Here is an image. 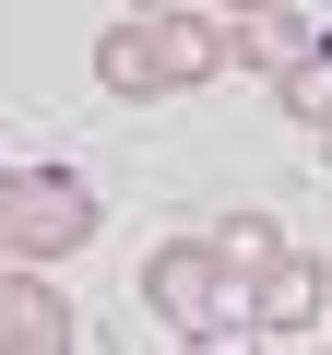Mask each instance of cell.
<instances>
[{"instance_id": "52a82bcc", "label": "cell", "mask_w": 332, "mask_h": 355, "mask_svg": "<svg viewBox=\"0 0 332 355\" xmlns=\"http://www.w3.org/2000/svg\"><path fill=\"white\" fill-rule=\"evenodd\" d=\"M297 48H308V24L285 12V0H249V12H226V71H261V83H273Z\"/></svg>"}, {"instance_id": "30bf717a", "label": "cell", "mask_w": 332, "mask_h": 355, "mask_svg": "<svg viewBox=\"0 0 332 355\" xmlns=\"http://www.w3.org/2000/svg\"><path fill=\"white\" fill-rule=\"evenodd\" d=\"M308 130H320V166H332V119H308Z\"/></svg>"}, {"instance_id": "277c9868", "label": "cell", "mask_w": 332, "mask_h": 355, "mask_svg": "<svg viewBox=\"0 0 332 355\" xmlns=\"http://www.w3.org/2000/svg\"><path fill=\"white\" fill-rule=\"evenodd\" d=\"M226 296V261H214V237H166L154 261H142V308L166 320V331H202V308Z\"/></svg>"}, {"instance_id": "7c38bea8", "label": "cell", "mask_w": 332, "mask_h": 355, "mask_svg": "<svg viewBox=\"0 0 332 355\" xmlns=\"http://www.w3.org/2000/svg\"><path fill=\"white\" fill-rule=\"evenodd\" d=\"M214 12H249V0H214Z\"/></svg>"}, {"instance_id": "ba28073f", "label": "cell", "mask_w": 332, "mask_h": 355, "mask_svg": "<svg viewBox=\"0 0 332 355\" xmlns=\"http://www.w3.org/2000/svg\"><path fill=\"white\" fill-rule=\"evenodd\" d=\"M273 107H285V119H332V36H308V48L273 71Z\"/></svg>"}, {"instance_id": "7a4b0ae2", "label": "cell", "mask_w": 332, "mask_h": 355, "mask_svg": "<svg viewBox=\"0 0 332 355\" xmlns=\"http://www.w3.org/2000/svg\"><path fill=\"white\" fill-rule=\"evenodd\" d=\"M238 296H249V331H261V343H285V331H320V320H332V272H320L297 237H285L261 272H238Z\"/></svg>"}, {"instance_id": "4fadbf2b", "label": "cell", "mask_w": 332, "mask_h": 355, "mask_svg": "<svg viewBox=\"0 0 332 355\" xmlns=\"http://www.w3.org/2000/svg\"><path fill=\"white\" fill-rule=\"evenodd\" d=\"M0 261H13V249H0Z\"/></svg>"}, {"instance_id": "8fae6325", "label": "cell", "mask_w": 332, "mask_h": 355, "mask_svg": "<svg viewBox=\"0 0 332 355\" xmlns=\"http://www.w3.org/2000/svg\"><path fill=\"white\" fill-rule=\"evenodd\" d=\"M131 12H166V0H131Z\"/></svg>"}, {"instance_id": "9c48e42d", "label": "cell", "mask_w": 332, "mask_h": 355, "mask_svg": "<svg viewBox=\"0 0 332 355\" xmlns=\"http://www.w3.org/2000/svg\"><path fill=\"white\" fill-rule=\"evenodd\" d=\"M273 249H285V225H273V214H226V225H214V261H226V284H238V272H261Z\"/></svg>"}, {"instance_id": "5b68a950", "label": "cell", "mask_w": 332, "mask_h": 355, "mask_svg": "<svg viewBox=\"0 0 332 355\" xmlns=\"http://www.w3.org/2000/svg\"><path fill=\"white\" fill-rule=\"evenodd\" d=\"M154 71H166V95H190V83L226 71V12H214V0H202V12H190V0L154 12Z\"/></svg>"}, {"instance_id": "6da1fadb", "label": "cell", "mask_w": 332, "mask_h": 355, "mask_svg": "<svg viewBox=\"0 0 332 355\" xmlns=\"http://www.w3.org/2000/svg\"><path fill=\"white\" fill-rule=\"evenodd\" d=\"M0 249L13 261H83L95 249V178H72V166H13L0 178Z\"/></svg>"}, {"instance_id": "8992f818", "label": "cell", "mask_w": 332, "mask_h": 355, "mask_svg": "<svg viewBox=\"0 0 332 355\" xmlns=\"http://www.w3.org/2000/svg\"><path fill=\"white\" fill-rule=\"evenodd\" d=\"M95 83H107L119 107H154V95H166V71H154V12H119V24L95 36Z\"/></svg>"}, {"instance_id": "3957f363", "label": "cell", "mask_w": 332, "mask_h": 355, "mask_svg": "<svg viewBox=\"0 0 332 355\" xmlns=\"http://www.w3.org/2000/svg\"><path fill=\"white\" fill-rule=\"evenodd\" d=\"M72 343H83V320H72L60 272L48 261H0V355H72Z\"/></svg>"}]
</instances>
